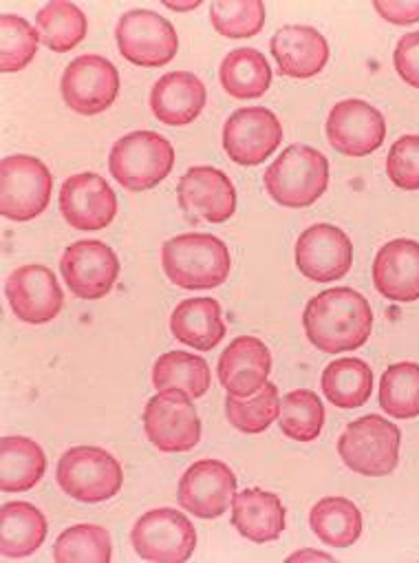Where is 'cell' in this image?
<instances>
[{
	"label": "cell",
	"instance_id": "6da1fadb",
	"mask_svg": "<svg viewBox=\"0 0 419 563\" xmlns=\"http://www.w3.org/2000/svg\"><path fill=\"white\" fill-rule=\"evenodd\" d=\"M302 325L316 350L324 354L355 352L371 336L373 310L360 292L351 288H331L307 303Z\"/></svg>",
	"mask_w": 419,
	"mask_h": 563
},
{
	"label": "cell",
	"instance_id": "7a4b0ae2",
	"mask_svg": "<svg viewBox=\"0 0 419 563\" xmlns=\"http://www.w3.org/2000/svg\"><path fill=\"white\" fill-rule=\"evenodd\" d=\"M162 267L177 288L212 290L228 280L232 258L219 236L188 232L162 245Z\"/></svg>",
	"mask_w": 419,
	"mask_h": 563
},
{
	"label": "cell",
	"instance_id": "ac0fdd59",
	"mask_svg": "<svg viewBox=\"0 0 419 563\" xmlns=\"http://www.w3.org/2000/svg\"><path fill=\"white\" fill-rule=\"evenodd\" d=\"M327 137L338 153L366 157L382 146L386 137V120L364 100H342L327 118Z\"/></svg>",
	"mask_w": 419,
	"mask_h": 563
},
{
	"label": "cell",
	"instance_id": "4fadbf2b",
	"mask_svg": "<svg viewBox=\"0 0 419 563\" xmlns=\"http://www.w3.org/2000/svg\"><path fill=\"white\" fill-rule=\"evenodd\" d=\"M294 258L300 274L313 284H333L353 265V243L338 225L313 223L296 239Z\"/></svg>",
	"mask_w": 419,
	"mask_h": 563
},
{
	"label": "cell",
	"instance_id": "60d3db41",
	"mask_svg": "<svg viewBox=\"0 0 419 563\" xmlns=\"http://www.w3.org/2000/svg\"><path fill=\"white\" fill-rule=\"evenodd\" d=\"M373 8L393 25H412L419 21V0H375Z\"/></svg>",
	"mask_w": 419,
	"mask_h": 563
},
{
	"label": "cell",
	"instance_id": "7c38bea8",
	"mask_svg": "<svg viewBox=\"0 0 419 563\" xmlns=\"http://www.w3.org/2000/svg\"><path fill=\"white\" fill-rule=\"evenodd\" d=\"M60 91L67 107L80 115H100L120 96L118 67L96 54L76 58L63 74Z\"/></svg>",
	"mask_w": 419,
	"mask_h": 563
},
{
	"label": "cell",
	"instance_id": "277c9868",
	"mask_svg": "<svg viewBox=\"0 0 419 563\" xmlns=\"http://www.w3.org/2000/svg\"><path fill=\"white\" fill-rule=\"evenodd\" d=\"M173 168L175 148L155 131H133L120 137L109 155L111 175L131 192H144L159 186Z\"/></svg>",
	"mask_w": 419,
	"mask_h": 563
},
{
	"label": "cell",
	"instance_id": "d6986e66",
	"mask_svg": "<svg viewBox=\"0 0 419 563\" xmlns=\"http://www.w3.org/2000/svg\"><path fill=\"white\" fill-rule=\"evenodd\" d=\"M60 212L76 230H104L118 214V195L102 175L78 173L63 184Z\"/></svg>",
	"mask_w": 419,
	"mask_h": 563
},
{
	"label": "cell",
	"instance_id": "e0dca14e",
	"mask_svg": "<svg viewBox=\"0 0 419 563\" xmlns=\"http://www.w3.org/2000/svg\"><path fill=\"white\" fill-rule=\"evenodd\" d=\"M177 201L192 221L225 223L236 212L234 184L214 166L188 168L177 184Z\"/></svg>",
	"mask_w": 419,
	"mask_h": 563
},
{
	"label": "cell",
	"instance_id": "484cf974",
	"mask_svg": "<svg viewBox=\"0 0 419 563\" xmlns=\"http://www.w3.org/2000/svg\"><path fill=\"white\" fill-rule=\"evenodd\" d=\"M47 517L30 501H10L0 510V552L8 559L32 556L47 539Z\"/></svg>",
	"mask_w": 419,
	"mask_h": 563
},
{
	"label": "cell",
	"instance_id": "7bdbcfd3",
	"mask_svg": "<svg viewBox=\"0 0 419 563\" xmlns=\"http://www.w3.org/2000/svg\"><path fill=\"white\" fill-rule=\"evenodd\" d=\"M164 8L168 10H175V12H190V10H197L201 8V0H188V3H175V0H164Z\"/></svg>",
	"mask_w": 419,
	"mask_h": 563
},
{
	"label": "cell",
	"instance_id": "d590c367",
	"mask_svg": "<svg viewBox=\"0 0 419 563\" xmlns=\"http://www.w3.org/2000/svg\"><path fill=\"white\" fill-rule=\"evenodd\" d=\"M225 416H228V422L241 433L256 435L267 431L280 418L278 387L274 383H267L252 398H236L228 394Z\"/></svg>",
	"mask_w": 419,
	"mask_h": 563
},
{
	"label": "cell",
	"instance_id": "f546056e",
	"mask_svg": "<svg viewBox=\"0 0 419 563\" xmlns=\"http://www.w3.org/2000/svg\"><path fill=\"white\" fill-rule=\"evenodd\" d=\"M89 23L85 12L71 0H52L36 14V32L41 43L56 54L76 49L87 36Z\"/></svg>",
	"mask_w": 419,
	"mask_h": 563
},
{
	"label": "cell",
	"instance_id": "f1b7e54d",
	"mask_svg": "<svg viewBox=\"0 0 419 563\" xmlns=\"http://www.w3.org/2000/svg\"><path fill=\"white\" fill-rule=\"evenodd\" d=\"M223 89L236 100H254L265 96L272 85V67L267 58L252 47L230 52L219 71Z\"/></svg>",
	"mask_w": 419,
	"mask_h": 563
},
{
	"label": "cell",
	"instance_id": "ab89813d",
	"mask_svg": "<svg viewBox=\"0 0 419 563\" xmlns=\"http://www.w3.org/2000/svg\"><path fill=\"white\" fill-rule=\"evenodd\" d=\"M397 76L412 89H419V32L401 36L393 54Z\"/></svg>",
	"mask_w": 419,
	"mask_h": 563
},
{
	"label": "cell",
	"instance_id": "8d00e7d4",
	"mask_svg": "<svg viewBox=\"0 0 419 563\" xmlns=\"http://www.w3.org/2000/svg\"><path fill=\"white\" fill-rule=\"evenodd\" d=\"M38 32L19 14H3L0 19V71L19 74L38 54Z\"/></svg>",
	"mask_w": 419,
	"mask_h": 563
},
{
	"label": "cell",
	"instance_id": "d6a6232c",
	"mask_svg": "<svg viewBox=\"0 0 419 563\" xmlns=\"http://www.w3.org/2000/svg\"><path fill=\"white\" fill-rule=\"evenodd\" d=\"M379 407L395 420L419 416V365L395 363L382 374Z\"/></svg>",
	"mask_w": 419,
	"mask_h": 563
},
{
	"label": "cell",
	"instance_id": "4316f807",
	"mask_svg": "<svg viewBox=\"0 0 419 563\" xmlns=\"http://www.w3.org/2000/svg\"><path fill=\"white\" fill-rule=\"evenodd\" d=\"M47 471L43 446L23 435H8L0 442V488L5 493L32 490Z\"/></svg>",
	"mask_w": 419,
	"mask_h": 563
},
{
	"label": "cell",
	"instance_id": "52a82bcc",
	"mask_svg": "<svg viewBox=\"0 0 419 563\" xmlns=\"http://www.w3.org/2000/svg\"><path fill=\"white\" fill-rule=\"evenodd\" d=\"M54 177L45 162L32 155H10L0 164V212L12 221L41 217L52 201Z\"/></svg>",
	"mask_w": 419,
	"mask_h": 563
},
{
	"label": "cell",
	"instance_id": "7402d4cb",
	"mask_svg": "<svg viewBox=\"0 0 419 563\" xmlns=\"http://www.w3.org/2000/svg\"><path fill=\"white\" fill-rule=\"evenodd\" d=\"M278 71L287 78L307 80L318 76L329 63L327 38L309 25H285L269 41Z\"/></svg>",
	"mask_w": 419,
	"mask_h": 563
},
{
	"label": "cell",
	"instance_id": "83f0119b",
	"mask_svg": "<svg viewBox=\"0 0 419 563\" xmlns=\"http://www.w3.org/2000/svg\"><path fill=\"white\" fill-rule=\"evenodd\" d=\"M313 534L331 548H349L362 534V512L346 497H322L309 512Z\"/></svg>",
	"mask_w": 419,
	"mask_h": 563
},
{
	"label": "cell",
	"instance_id": "5bb4252c",
	"mask_svg": "<svg viewBox=\"0 0 419 563\" xmlns=\"http://www.w3.org/2000/svg\"><path fill=\"white\" fill-rule=\"evenodd\" d=\"M283 142V126L265 107H243L223 124V148L239 166L263 164Z\"/></svg>",
	"mask_w": 419,
	"mask_h": 563
},
{
	"label": "cell",
	"instance_id": "1f68e13d",
	"mask_svg": "<svg viewBox=\"0 0 419 563\" xmlns=\"http://www.w3.org/2000/svg\"><path fill=\"white\" fill-rule=\"evenodd\" d=\"M153 385L159 391L181 389L195 400L208 394L212 376L206 358L188 352H168L153 367Z\"/></svg>",
	"mask_w": 419,
	"mask_h": 563
},
{
	"label": "cell",
	"instance_id": "8fae6325",
	"mask_svg": "<svg viewBox=\"0 0 419 563\" xmlns=\"http://www.w3.org/2000/svg\"><path fill=\"white\" fill-rule=\"evenodd\" d=\"M60 269L71 295L85 301H98L115 288L120 278V258L104 241L85 239L65 250Z\"/></svg>",
	"mask_w": 419,
	"mask_h": 563
},
{
	"label": "cell",
	"instance_id": "30bf717a",
	"mask_svg": "<svg viewBox=\"0 0 419 563\" xmlns=\"http://www.w3.org/2000/svg\"><path fill=\"white\" fill-rule=\"evenodd\" d=\"M120 54L137 67H166L179 52L177 30L153 10L126 12L115 30Z\"/></svg>",
	"mask_w": 419,
	"mask_h": 563
},
{
	"label": "cell",
	"instance_id": "b9f144b4",
	"mask_svg": "<svg viewBox=\"0 0 419 563\" xmlns=\"http://www.w3.org/2000/svg\"><path fill=\"white\" fill-rule=\"evenodd\" d=\"M311 559H318V561H331L333 563V556L327 554V552H318V550H300V552H294L287 556V561H311Z\"/></svg>",
	"mask_w": 419,
	"mask_h": 563
},
{
	"label": "cell",
	"instance_id": "e575fe53",
	"mask_svg": "<svg viewBox=\"0 0 419 563\" xmlns=\"http://www.w3.org/2000/svg\"><path fill=\"white\" fill-rule=\"evenodd\" d=\"M280 431L296 442H313L324 427L322 400L309 389H296L280 400Z\"/></svg>",
	"mask_w": 419,
	"mask_h": 563
},
{
	"label": "cell",
	"instance_id": "5b68a950",
	"mask_svg": "<svg viewBox=\"0 0 419 563\" xmlns=\"http://www.w3.org/2000/svg\"><path fill=\"white\" fill-rule=\"evenodd\" d=\"M401 433L390 420L371 413L353 420L338 438V455L357 475L384 477L399 464Z\"/></svg>",
	"mask_w": 419,
	"mask_h": 563
},
{
	"label": "cell",
	"instance_id": "3957f363",
	"mask_svg": "<svg viewBox=\"0 0 419 563\" xmlns=\"http://www.w3.org/2000/svg\"><path fill=\"white\" fill-rule=\"evenodd\" d=\"M263 181L278 206L309 208L329 188V159L307 144H294L272 162Z\"/></svg>",
	"mask_w": 419,
	"mask_h": 563
},
{
	"label": "cell",
	"instance_id": "f35d334b",
	"mask_svg": "<svg viewBox=\"0 0 419 563\" xmlns=\"http://www.w3.org/2000/svg\"><path fill=\"white\" fill-rule=\"evenodd\" d=\"M386 175L401 190H419V135H401L390 146Z\"/></svg>",
	"mask_w": 419,
	"mask_h": 563
},
{
	"label": "cell",
	"instance_id": "603a6c76",
	"mask_svg": "<svg viewBox=\"0 0 419 563\" xmlns=\"http://www.w3.org/2000/svg\"><path fill=\"white\" fill-rule=\"evenodd\" d=\"M206 85L190 71L162 76L151 91V111L166 126H186L206 109Z\"/></svg>",
	"mask_w": 419,
	"mask_h": 563
},
{
	"label": "cell",
	"instance_id": "44dd1931",
	"mask_svg": "<svg viewBox=\"0 0 419 563\" xmlns=\"http://www.w3.org/2000/svg\"><path fill=\"white\" fill-rule=\"evenodd\" d=\"M217 372L230 396L252 398L269 383L272 352L256 336H239L221 354Z\"/></svg>",
	"mask_w": 419,
	"mask_h": 563
},
{
	"label": "cell",
	"instance_id": "ba28073f",
	"mask_svg": "<svg viewBox=\"0 0 419 563\" xmlns=\"http://www.w3.org/2000/svg\"><path fill=\"white\" fill-rule=\"evenodd\" d=\"M144 431L164 453H188L201 440V420L192 398L181 389H166L144 407Z\"/></svg>",
	"mask_w": 419,
	"mask_h": 563
},
{
	"label": "cell",
	"instance_id": "8992f818",
	"mask_svg": "<svg viewBox=\"0 0 419 563\" xmlns=\"http://www.w3.org/2000/svg\"><path fill=\"white\" fill-rule=\"evenodd\" d=\"M56 479L69 497L100 504L122 490L124 471L120 460L100 446H74L58 460Z\"/></svg>",
	"mask_w": 419,
	"mask_h": 563
},
{
	"label": "cell",
	"instance_id": "4dcf8cb0",
	"mask_svg": "<svg viewBox=\"0 0 419 563\" xmlns=\"http://www.w3.org/2000/svg\"><path fill=\"white\" fill-rule=\"evenodd\" d=\"M320 383L333 407L357 409L371 398L373 372L360 358H338L324 367Z\"/></svg>",
	"mask_w": 419,
	"mask_h": 563
},
{
	"label": "cell",
	"instance_id": "836d02e7",
	"mask_svg": "<svg viewBox=\"0 0 419 563\" xmlns=\"http://www.w3.org/2000/svg\"><path fill=\"white\" fill-rule=\"evenodd\" d=\"M111 556V534L98 523H76L54 543V559L58 563H109Z\"/></svg>",
	"mask_w": 419,
	"mask_h": 563
},
{
	"label": "cell",
	"instance_id": "74e56055",
	"mask_svg": "<svg viewBox=\"0 0 419 563\" xmlns=\"http://www.w3.org/2000/svg\"><path fill=\"white\" fill-rule=\"evenodd\" d=\"M210 23L225 38H252L265 27V5L261 0H214Z\"/></svg>",
	"mask_w": 419,
	"mask_h": 563
},
{
	"label": "cell",
	"instance_id": "ffe728a7",
	"mask_svg": "<svg viewBox=\"0 0 419 563\" xmlns=\"http://www.w3.org/2000/svg\"><path fill=\"white\" fill-rule=\"evenodd\" d=\"M373 286L393 303L419 301V241L384 243L373 261Z\"/></svg>",
	"mask_w": 419,
	"mask_h": 563
},
{
	"label": "cell",
	"instance_id": "2e32d148",
	"mask_svg": "<svg viewBox=\"0 0 419 563\" xmlns=\"http://www.w3.org/2000/svg\"><path fill=\"white\" fill-rule=\"evenodd\" d=\"M236 495V475L221 460H199L179 479L177 501L199 519L221 517Z\"/></svg>",
	"mask_w": 419,
	"mask_h": 563
},
{
	"label": "cell",
	"instance_id": "cb8c5ba5",
	"mask_svg": "<svg viewBox=\"0 0 419 563\" xmlns=\"http://www.w3.org/2000/svg\"><path fill=\"white\" fill-rule=\"evenodd\" d=\"M287 510L276 493L245 488L232 499V526L254 543L276 541L285 530Z\"/></svg>",
	"mask_w": 419,
	"mask_h": 563
},
{
	"label": "cell",
	"instance_id": "d4e9b609",
	"mask_svg": "<svg viewBox=\"0 0 419 563\" xmlns=\"http://www.w3.org/2000/svg\"><path fill=\"white\" fill-rule=\"evenodd\" d=\"M173 336L197 350L212 352L225 339V321L217 299H186L181 301L170 317Z\"/></svg>",
	"mask_w": 419,
	"mask_h": 563
},
{
	"label": "cell",
	"instance_id": "9c48e42d",
	"mask_svg": "<svg viewBox=\"0 0 419 563\" xmlns=\"http://www.w3.org/2000/svg\"><path fill=\"white\" fill-rule=\"evenodd\" d=\"M131 543L144 561L184 563L197 548L192 521L175 508H155L144 512L131 532Z\"/></svg>",
	"mask_w": 419,
	"mask_h": 563
},
{
	"label": "cell",
	"instance_id": "9a60e30c",
	"mask_svg": "<svg viewBox=\"0 0 419 563\" xmlns=\"http://www.w3.org/2000/svg\"><path fill=\"white\" fill-rule=\"evenodd\" d=\"M8 301L14 317L30 325L54 321L65 306V295L56 274L47 265H23L8 278Z\"/></svg>",
	"mask_w": 419,
	"mask_h": 563
}]
</instances>
